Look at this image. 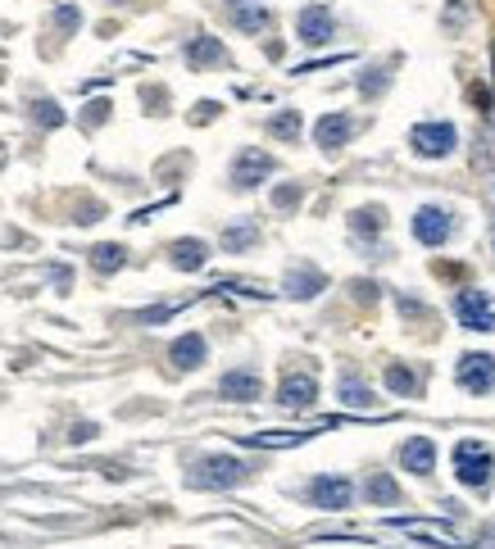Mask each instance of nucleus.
Returning a JSON list of instances; mask_svg holds the SVG:
<instances>
[{
  "label": "nucleus",
  "mask_w": 495,
  "mask_h": 549,
  "mask_svg": "<svg viewBox=\"0 0 495 549\" xmlns=\"http://www.w3.org/2000/svg\"><path fill=\"white\" fill-rule=\"evenodd\" d=\"M250 477H255V468L232 459V454H205V459H196L187 468L191 491H232V486H241V481H250Z\"/></svg>",
  "instance_id": "1"
},
{
  "label": "nucleus",
  "mask_w": 495,
  "mask_h": 549,
  "mask_svg": "<svg viewBox=\"0 0 495 549\" xmlns=\"http://www.w3.org/2000/svg\"><path fill=\"white\" fill-rule=\"evenodd\" d=\"M455 477L468 491H491L495 481V454L486 441H459L455 445Z\"/></svg>",
  "instance_id": "2"
},
{
  "label": "nucleus",
  "mask_w": 495,
  "mask_h": 549,
  "mask_svg": "<svg viewBox=\"0 0 495 549\" xmlns=\"http://www.w3.org/2000/svg\"><path fill=\"white\" fill-rule=\"evenodd\" d=\"M305 500L323 513H341L355 500V486H350V477H341V472H323V477H314L305 486Z\"/></svg>",
  "instance_id": "3"
},
{
  "label": "nucleus",
  "mask_w": 495,
  "mask_h": 549,
  "mask_svg": "<svg viewBox=\"0 0 495 549\" xmlns=\"http://www.w3.org/2000/svg\"><path fill=\"white\" fill-rule=\"evenodd\" d=\"M455 146H459L455 123H418L409 132V150L418 159H446V155H455Z\"/></svg>",
  "instance_id": "4"
},
{
  "label": "nucleus",
  "mask_w": 495,
  "mask_h": 549,
  "mask_svg": "<svg viewBox=\"0 0 495 549\" xmlns=\"http://www.w3.org/2000/svg\"><path fill=\"white\" fill-rule=\"evenodd\" d=\"M455 318L468 332H495V300L477 286H468V291L455 295Z\"/></svg>",
  "instance_id": "5"
},
{
  "label": "nucleus",
  "mask_w": 495,
  "mask_h": 549,
  "mask_svg": "<svg viewBox=\"0 0 495 549\" xmlns=\"http://www.w3.org/2000/svg\"><path fill=\"white\" fill-rule=\"evenodd\" d=\"M414 241L418 246H446L450 236H455V214H450V209H441V205H423L414 214Z\"/></svg>",
  "instance_id": "6"
},
{
  "label": "nucleus",
  "mask_w": 495,
  "mask_h": 549,
  "mask_svg": "<svg viewBox=\"0 0 495 549\" xmlns=\"http://www.w3.org/2000/svg\"><path fill=\"white\" fill-rule=\"evenodd\" d=\"M273 168H278V159L268 155V150L246 146L237 159H232V187H237V191L259 187V182H268V173H273Z\"/></svg>",
  "instance_id": "7"
},
{
  "label": "nucleus",
  "mask_w": 495,
  "mask_h": 549,
  "mask_svg": "<svg viewBox=\"0 0 495 549\" xmlns=\"http://www.w3.org/2000/svg\"><path fill=\"white\" fill-rule=\"evenodd\" d=\"M455 382L468 395H491L495 391V354H464L455 368Z\"/></svg>",
  "instance_id": "8"
},
{
  "label": "nucleus",
  "mask_w": 495,
  "mask_h": 549,
  "mask_svg": "<svg viewBox=\"0 0 495 549\" xmlns=\"http://www.w3.org/2000/svg\"><path fill=\"white\" fill-rule=\"evenodd\" d=\"M296 37L305 41V46H327V41L337 37L332 10H327V5H305V10L296 14Z\"/></svg>",
  "instance_id": "9"
},
{
  "label": "nucleus",
  "mask_w": 495,
  "mask_h": 549,
  "mask_svg": "<svg viewBox=\"0 0 495 549\" xmlns=\"http://www.w3.org/2000/svg\"><path fill=\"white\" fill-rule=\"evenodd\" d=\"M387 527L409 531V536H423L432 549H468V540H464V536H455L450 527H441V522H423V518H391Z\"/></svg>",
  "instance_id": "10"
},
{
  "label": "nucleus",
  "mask_w": 495,
  "mask_h": 549,
  "mask_svg": "<svg viewBox=\"0 0 495 549\" xmlns=\"http://www.w3.org/2000/svg\"><path fill=\"white\" fill-rule=\"evenodd\" d=\"M355 128H359V123H355L350 114H323V118L314 123V141H318V150H323V155H337V150L346 146L350 137H355Z\"/></svg>",
  "instance_id": "11"
},
{
  "label": "nucleus",
  "mask_w": 495,
  "mask_h": 549,
  "mask_svg": "<svg viewBox=\"0 0 495 549\" xmlns=\"http://www.w3.org/2000/svg\"><path fill=\"white\" fill-rule=\"evenodd\" d=\"M218 395H223V400H237V404H250L264 395V377H259L255 368H232V373H223V382H218Z\"/></svg>",
  "instance_id": "12"
},
{
  "label": "nucleus",
  "mask_w": 495,
  "mask_h": 549,
  "mask_svg": "<svg viewBox=\"0 0 495 549\" xmlns=\"http://www.w3.org/2000/svg\"><path fill=\"white\" fill-rule=\"evenodd\" d=\"M228 19L237 32H246V37H259V32L273 23V14H268L264 0H228Z\"/></svg>",
  "instance_id": "13"
},
{
  "label": "nucleus",
  "mask_w": 495,
  "mask_h": 549,
  "mask_svg": "<svg viewBox=\"0 0 495 549\" xmlns=\"http://www.w3.org/2000/svg\"><path fill=\"white\" fill-rule=\"evenodd\" d=\"M318 400V382L309 373H287L282 377V386H278V404L282 409H309V404Z\"/></svg>",
  "instance_id": "14"
},
{
  "label": "nucleus",
  "mask_w": 495,
  "mask_h": 549,
  "mask_svg": "<svg viewBox=\"0 0 495 549\" xmlns=\"http://www.w3.org/2000/svg\"><path fill=\"white\" fill-rule=\"evenodd\" d=\"M400 463H405V472H414V477H432V472H436L432 436H409V441L400 445Z\"/></svg>",
  "instance_id": "15"
},
{
  "label": "nucleus",
  "mask_w": 495,
  "mask_h": 549,
  "mask_svg": "<svg viewBox=\"0 0 495 549\" xmlns=\"http://www.w3.org/2000/svg\"><path fill=\"white\" fill-rule=\"evenodd\" d=\"M169 359H173V368H178V373H196L200 363L209 359V345H205V336H200V332H187V336H178V341L169 345Z\"/></svg>",
  "instance_id": "16"
},
{
  "label": "nucleus",
  "mask_w": 495,
  "mask_h": 549,
  "mask_svg": "<svg viewBox=\"0 0 495 549\" xmlns=\"http://www.w3.org/2000/svg\"><path fill=\"white\" fill-rule=\"evenodd\" d=\"M169 264L178 268V273H200V268L209 264V246H205V241H196V236L173 241V246H169Z\"/></svg>",
  "instance_id": "17"
},
{
  "label": "nucleus",
  "mask_w": 495,
  "mask_h": 549,
  "mask_svg": "<svg viewBox=\"0 0 495 549\" xmlns=\"http://www.w3.org/2000/svg\"><path fill=\"white\" fill-rule=\"evenodd\" d=\"M282 286H287L291 300H314V295L327 286V277L318 273V268H309V264H296V268L287 273V282H282Z\"/></svg>",
  "instance_id": "18"
},
{
  "label": "nucleus",
  "mask_w": 495,
  "mask_h": 549,
  "mask_svg": "<svg viewBox=\"0 0 495 549\" xmlns=\"http://www.w3.org/2000/svg\"><path fill=\"white\" fill-rule=\"evenodd\" d=\"M364 495H368V504H377V509H391V504L405 500V491L396 486V477H391V472H368Z\"/></svg>",
  "instance_id": "19"
},
{
  "label": "nucleus",
  "mask_w": 495,
  "mask_h": 549,
  "mask_svg": "<svg viewBox=\"0 0 495 549\" xmlns=\"http://www.w3.org/2000/svg\"><path fill=\"white\" fill-rule=\"evenodd\" d=\"M337 395H341V404H350V409H373V386L364 382V377L355 373V368H346L341 373V382H337Z\"/></svg>",
  "instance_id": "20"
},
{
  "label": "nucleus",
  "mask_w": 495,
  "mask_h": 549,
  "mask_svg": "<svg viewBox=\"0 0 495 549\" xmlns=\"http://www.w3.org/2000/svg\"><path fill=\"white\" fill-rule=\"evenodd\" d=\"M187 64H191V69L228 64V50H223V41H218V37H205V32H200L196 41H187Z\"/></svg>",
  "instance_id": "21"
},
{
  "label": "nucleus",
  "mask_w": 495,
  "mask_h": 549,
  "mask_svg": "<svg viewBox=\"0 0 495 549\" xmlns=\"http://www.w3.org/2000/svg\"><path fill=\"white\" fill-rule=\"evenodd\" d=\"M314 432H255V436H241V445L250 450H291V445H305Z\"/></svg>",
  "instance_id": "22"
},
{
  "label": "nucleus",
  "mask_w": 495,
  "mask_h": 549,
  "mask_svg": "<svg viewBox=\"0 0 495 549\" xmlns=\"http://www.w3.org/2000/svg\"><path fill=\"white\" fill-rule=\"evenodd\" d=\"M382 227H387V209H382V205H364V209L350 214V232H355V236H377Z\"/></svg>",
  "instance_id": "23"
},
{
  "label": "nucleus",
  "mask_w": 495,
  "mask_h": 549,
  "mask_svg": "<svg viewBox=\"0 0 495 549\" xmlns=\"http://www.w3.org/2000/svg\"><path fill=\"white\" fill-rule=\"evenodd\" d=\"M123 264H128V250H123V246H96V250H91V268H96V273H119V268Z\"/></svg>",
  "instance_id": "24"
},
{
  "label": "nucleus",
  "mask_w": 495,
  "mask_h": 549,
  "mask_svg": "<svg viewBox=\"0 0 495 549\" xmlns=\"http://www.w3.org/2000/svg\"><path fill=\"white\" fill-rule=\"evenodd\" d=\"M259 241V227L255 223H237V227H228V232H223V250H228V255H241V250H250Z\"/></svg>",
  "instance_id": "25"
},
{
  "label": "nucleus",
  "mask_w": 495,
  "mask_h": 549,
  "mask_svg": "<svg viewBox=\"0 0 495 549\" xmlns=\"http://www.w3.org/2000/svg\"><path fill=\"white\" fill-rule=\"evenodd\" d=\"M268 137L296 141V137H300V109H282V114L268 118Z\"/></svg>",
  "instance_id": "26"
},
{
  "label": "nucleus",
  "mask_w": 495,
  "mask_h": 549,
  "mask_svg": "<svg viewBox=\"0 0 495 549\" xmlns=\"http://www.w3.org/2000/svg\"><path fill=\"white\" fill-rule=\"evenodd\" d=\"M418 373H409L405 363H391L387 368V391H396V395H418Z\"/></svg>",
  "instance_id": "27"
},
{
  "label": "nucleus",
  "mask_w": 495,
  "mask_h": 549,
  "mask_svg": "<svg viewBox=\"0 0 495 549\" xmlns=\"http://www.w3.org/2000/svg\"><path fill=\"white\" fill-rule=\"evenodd\" d=\"M300 196H305V187H282L278 196H273V205H278V209H291V205H300Z\"/></svg>",
  "instance_id": "28"
},
{
  "label": "nucleus",
  "mask_w": 495,
  "mask_h": 549,
  "mask_svg": "<svg viewBox=\"0 0 495 549\" xmlns=\"http://www.w3.org/2000/svg\"><path fill=\"white\" fill-rule=\"evenodd\" d=\"M37 118H41V123H46V128H55V123H60V109H55V100H41V105H37Z\"/></svg>",
  "instance_id": "29"
},
{
  "label": "nucleus",
  "mask_w": 495,
  "mask_h": 549,
  "mask_svg": "<svg viewBox=\"0 0 495 549\" xmlns=\"http://www.w3.org/2000/svg\"><path fill=\"white\" fill-rule=\"evenodd\" d=\"M55 23H60V28H78V23H82V14L64 5V10H55Z\"/></svg>",
  "instance_id": "30"
},
{
  "label": "nucleus",
  "mask_w": 495,
  "mask_h": 549,
  "mask_svg": "<svg viewBox=\"0 0 495 549\" xmlns=\"http://www.w3.org/2000/svg\"><path fill=\"white\" fill-rule=\"evenodd\" d=\"M218 114V105H214V100H200V105H196V114H191V118H196V123H209V118H214Z\"/></svg>",
  "instance_id": "31"
}]
</instances>
